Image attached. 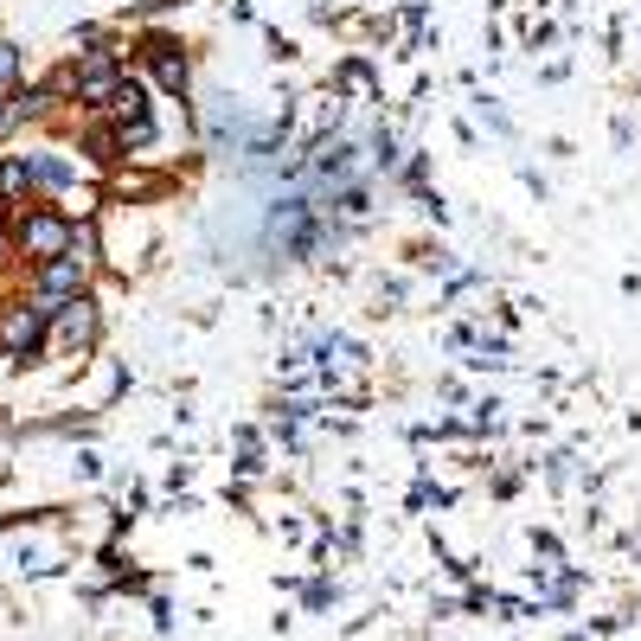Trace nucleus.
Wrapping results in <instances>:
<instances>
[{
    "instance_id": "39448f33",
    "label": "nucleus",
    "mask_w": 641,
    "mask_h": 641,
    "mask_svg": "<svg viewBox=\"0 0 641 641\" xmlns=\"http://www.w3.org/2000/svg\"><path fill=\"white\" fill-rule=\"evenodd\" d=\"M0 251H7V237H0Z\"/></svg>"
},
{
    "instance_id": "f257e3e1",
    "label": "nucleus",
    "mask_w": 641,
    "mask_h": 641,
    "mask_svg": "<svg viewBox=\"0 0 641 641\" xmlns=\"http://www.w3.org/2000/svg\"><path fill=\"white\" fill-rule=\"evenodd\" d=\"M38 340V308H20V314H7V328H0V346L7 353H26Z\"/></svg>"
},
{
    "instance_id": "7ed1b4c3",
    "label": "nucleus",
    "mask_w": 641,
    "mask_h": 641,
    "mask_svg": "<svg viewBox=\"0 0 641 641\" xmlns=\"http://www.w3.org/2000/svg\"><path fill=\"white\" fill-rule=\"evenodd\" d=\"M38 283H45V296H52V302H58V296H77V289H84V264H77V257H65V264H45V276H38Z\"/></svg>"
},
{
    "instance_id": "20e7f679",
    "label": "nucleus",
    "mask_w": 641,
    "mask_h": 641,
    "mask_svg": "<svg viewBox=\"0 0 641 641\" xmlns=\"http://www.w3.org/2000/svg\"><path fill=\"white\" fill-rule=\"evenodd\" d=\"M13 77H20V52L0 38V84H13Z\"/></svg>"
},
{
    "instance_id": "f03ea898",
    "label": "nucleus",
    "mask_w": 641,
    "mask_h": 641,
    "mask_svg": "<svg viewBox=\"0 0 641 641\" xmlns=\"http://www.w3.org/2000/svg\"><path fill=\"white\" fill-rule=\"evenodd\" d=\"M65 237H71V225H65V219H45V212H38V219H26V251H45V257H52Z\"/></svg>"
}]
</instances>
